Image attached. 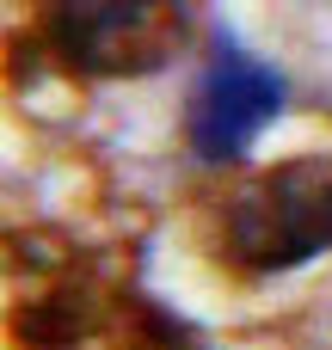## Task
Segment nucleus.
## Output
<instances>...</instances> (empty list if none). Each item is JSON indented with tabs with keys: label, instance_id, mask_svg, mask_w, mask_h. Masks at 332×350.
Segmentation results:
<instances>
[{
	"label": "nucleus",
	"instance_id": "3",
	"mask_svg": "<svg viewBox=\"0 0 332 350\" xmlns=\"http://www.w3.org/2000/svg\"><path fill=\"white\" fill-rule=\"evenodd\" d=\"M277 111H283V74L271 62L246 55L234 37H216L209 68L191 92V148H197V160H209V166L240 160L271 129Z\"/></svg>",
	"mask_w": 332,
	"mask_h": 350
},
{
	"label": "nucleus",
	"instance_id": "4",
	"mask_svg": "<svg viewBox=\"0 0 332 350\" xmlns=\"http://www.w3.org/2000/svg\"><path fill=\"white\" fill-rule=\"evenodd\" d=\"M92 326H99L92 320V295H80V289H62V295H49V301L18 314V338L31 350H62L74 338H86Z\"/></svg>",
	"mask_w": 332,
	"mask_h": 350
},
{
	"label": "nucleus",
	"instance_id": "1",
	"mask_svg": "<svg viewBox=\"0 0 332 350\" xmlns=\"http://www.w3.org/2000/svg\"><path fill=\"white\" fill-rule=\"evenodd\" d=\"M222 252L253 271H296L332 252V160H283L222 203Z\"/></svg>",
	"mask_w": 332,
	"mask_h": 350
},
{
	"label": "nucleus",
	"instance_id": "2",
	"mask_svg": "<svg viewBox=\"0 0 332 350\" xmlns=\"http://www.w3.org/2000/svg\"><path fill=\"white\" fill-rule=\"evenodd\" d=\"M185 0H43V37L74 74L129 80L173 62L185 43Z\"/></svg>",
	"mask_w": 332,
	"mask_h": 350
}]
</instances>
